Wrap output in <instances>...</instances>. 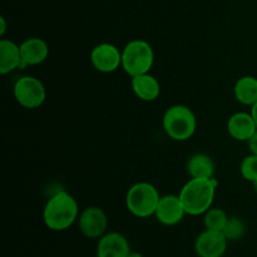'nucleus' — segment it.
<instances>
[{"label":"nucleus","mask_w":257,"mask_h":257,"mask_svg":"<svg viewBox=\"0 0 257 257\" xmlns=\"http://www.w3.org/2000/svg\"><path fill=\"white\" fill-rule=\"evenodd\" d=\"M79 218L75 198L65 191H59L48 200L43 210V221L49 230L65 231Z\"/></svg>","instance_id":"obj_1"},{"label":"nucleus","mask_w":257,"mask_h":257,"mask_svg":"<svg viewBox=\"0 0 257 257\" xmlns=\"http://www.w3.org/2000/svg\"><path fill=\"white\" fill-rule=\"evenodd\" d=\"M216 185L213 178H191L178 195L186 213L191 216L205 215L215 200Z\"/></svg>","instance_id":"obj_2"},{"label":"nucleus","mask_w":257,"mask_h":257,"mask_svg":"<svg viewBox=\"0 0 257 257\" xmlns=\"http://www.w3.org/2000/svg\"><path fill=\"white\" fill-rule=\"evenodd\" d=\"M162 124L166 135L171 140L183 142L195 135L197 120L191 108L183 104H175L165 112Z\"/></svg>","instance_id":"obj_3"},{"label":"nucleus","mask_w":257,"mask_h":257,"mask_svg":"<svg viewBox=\"0 0 257 257\" xmlns=\"http://www.w3.org/2000/svg\"><path fill=\"white\" fill-rule=\"evenodd\" d=\"M155 63V53L146 40L135 39L122 50V68L131 78L150 73Z\"/></svg>","instance_id":"obj_4"},{"label":"nucleus","mask_w":257,"mask_h":257,"mask_svg":"<svg viewBox=\"0 0 257 257\" xmlns=\"http://www.w3.org/2000/svg\"><path fill=\"white\" fill-rule=\"evenodd\" d=\"M161 196L157 188L148 182H138L128 190L125 206L133 216L148 218L155 216Z\"/></svg>","instance_id":"obj_5"},{"label":"nucleus","mask_w":257,"mask_h":257,"mask_svg":"<svg viewBox=\"0 0 257 257\" xmlns=\"http://www.w3.org/2000/svg\"><path fill=\"white\" fill-rule=\"evenodd\" d=\"M15 100L27 109H35L43 105L47 98V90L44 84L38 78L32 75H24L19 78L14 84Z\"/></svg>","instance_id":"obj_6"},{"label":"nucleus","mask_w":257,"mask_h":257,"mask_svg":"<svg viewBox=\"0 0 257 257\" xmlns=\"http://www.w3.org/2000/svg\"><path fill=\"white\" fill-rule=\"evenodd\" d=\"M78 226L83 236L99 240L104 233H107L108 217L100 207L89 206L80 212Z\"/></svg>","instance_id":"obj_7"},{"label":"nucleus","mask_w":257,"mask_h":257,"mask_svg":"<svg viewBox=\"0 0 257 257\" xmlns=\"http://www.w3.org/2000/svg\"><path fill=\"white\" fill-rule=\"evenodd\" d=\"M90 62L100 73H113L122 67V52L110 43H100L90 52Z\"/></svg>","instance_id":"obj_8"},{"label":"nucleus","mask_w":257,"mask_h":257,"mask_svg":"<svg viewBox=\"0 0 257 257\" xmlns=\"http://www.w3.org/2000/svg\"><path fill=\"white\" fill-rule=\"evenodd\" d=\"M227 242L223 232L205 230L196 238L195 251L198 257H222L227 250Z\"/></svg>","instance_id":"obj_9"},{"label":"nucleus","mask_w":257,"mask_h":257,"mask_svg":"<svg viewBox=\"0 0 257 257\" xmlns=\"http://www.w3.org/2000/svg\"><path fill=\"white\" fill-rule=\"evenodd\" d=\"M187 215L180 200V196L166 195L162 196L156 210V218L165 226H175L183 220Z\"/></svg>","instance_id":"obj_10"},{"label":"nucleus","mask_w":257,"mask_h":257,"mask_svg":"<svg viewBox=\"0 0 257 257\" xmlns=\"http://www.w3.org/2000/svg\"><path fill=\"white\" fill-rule=\"evenodd\" d=\"M131 245L124 235L107 232L98 240L97 257H130Z\"/></svg>","instance_id":"obj_11"},{"label":"nucleus","mask_w":257,"mask_h":257,"mask_svg":"<svg viewBox=\"0 0 257 257\" xmlns=\"http://www.w3.org/2000/svg\"><path fill=\"white\" fill-rule=\"evenodd\" d=\"M257 131V125L251 113L237 112L227 122V132L233 140L247 142Z\"/></svg>","instance_id":"obj_12"},{"label":"nucleus","mask_w":257,"mask_h":257,"mask_svg":"<svg viewBox=\"0 0 257 257\" xmlns=\"http://www.w3.org/2000/svg\"><path fill=\"white\" fill-rule=\"evenodd\" d=\"M22 68L27 65H38L47 59L49 54L48 44L40 38H28L20 44Z\"/></svg>","instance_id":"obj_13"},{"label":"nucleus","mask_w":257,"mask_h":257,"mask_svg":"<svg viewBox=\"0 0 257 257\" xmlns=\"http://www.w3.org/2000/svg\"><path fill=\"white\" fill-rule=\"evenodd\" d=\"M131 85H132L133 93L141 100H145V102H153L161 94L160 82L150 73L132 77Z\"/></svg>","instance_id":"obj_14"},{"label":"nucleus","mask_w":257,"mask_h":257,"mask_svg":"<svg viewBox=\"0 0 257 257\" xmlns=\"http://www.w3.org/2000/svg\"><path fill=\"white\" fill-rule=\"evenodd\" d=\"M22 68L20 45L9 39L0 40V73L3 75Z\"/></svg>","instance_id":"obj_15"},{"label":"nucleus","mask_w":257,"mask_h":257,"mask_svg":"<svg viewBox=\"0 0 257 257\" xmlns=\"http://www.w3.org/2000/svg\"><path fill=\"white\" fill-rule=\"evenodd\" d=\"M233 93L238 103L252 107L257 102V78L251 75L241 77L236 82Z\"/></svg>","instance_id":"obj_16"},{"label":"nucleus","mask_w":257,"mask_h":257,"mask_svg":"<svg viewBox=\"0 0 257 257\" xmlns=\"http://www.w3.org/2000/svg\"><path fill=\"white\" fill-rule=\"evenodd\" d=\"M187 171L191 178H206L211 180L215 173V165L210 156L197 153L192 156L187 163Z\"/></svg>","instance_id":"obj_17"},{"label":"nucleus","mask_w":257,"mask_h":257,"mask_svg":"<svg viewBox=\"0 0 257 257\" xmlns=\"http://www.w3.org/2000/svg\"><path fill=\"white\" fill-rule=\"evenodd\" d=\"M228 221V216L226 215L222 208H212L211 207L207 212L205 213V228L206 230L220 231L222 232L226 223Z\"/></svg>","instance_id":"obj_18"},{"label":"nucleus","mask_w":257,"mask_h":257,"mask_svg":"<svg viewBox=\"0 0 257 257\" xmlns=\"http://www.w3.org/2000/svg\"><path fill=\"white\" fill-rule=\"evenodd\" d=\"M245 223L240 218L228 217V221L222 232L228 241H237L245 235Z\"/></svg>","instance_id":"obj_19"},{"label":"nucleus","mask_w":257,"mask_h":257,"mask_svg":"<svg viewBox=\"0 0 257 257\" xmlns=\"http://www.w3.org/2000/svg\"><path fill=\"white\" fill-rule=\"evenodd\" d=\"M241 176L246 181L252 183L253 181L257 180V156L251 153L250 156L245 157L241 162L240 166Z\"/></svg>","instance_id":"obj_20"},{"label":"nucleus","mask_w":257,"mask_h":257,"mask_svg":"<svg viewBox=\"0 0 257 257\" xmlns=\"http://www.w3.org/2000/svg\"><path fill=\"white\" fill-rule=\"evenodd\" d=\"M247 145L248 148H250V152L252 153V155L257 156V131L255 132V135L247 141Z\"/></svg>","instance_id":"obj_21"},{"label":"nucleus","mask_w":257,"mask_h":257,"mask_svg":"<svg viewBox=\"0 0 257 257\" xmlns=\"http://www.w3.org/2000/svg\"><path fill=\"white\" fill-rule=\"evenodd\" d=\"M0 24H2V28H0V35H2V37H4L5 30H7V23H5L4 17L0 18Z\"/></svg>","instance_id":"obj_22"},{"label":"nucleus","mask_w":257,"mask_h":257,"mask_svg":"<svg viewBox=\"0 0 257 257\" xmlns=\"http://www.w3.org/2000/svg\"><path fill=\"white\" fill-rule=\"evenodd\" d=\"M251 114H252L253 119H255L256 125H257V102L251 107Z\"/></svg>","instance_id":"obj_23"},{"label":"nucleus","mask_w":257,"mask_h":257,"mask_svg":"<svg viewBox=\"0 0 257 257\" xmlns=\"http://www.w3.org/2000/svg\"><path fill=\"white\" fill-rule=\"evenodd\" d=\"M130 257H143L142 255H141V253L140 252H133V251H132V252H131V255H130Z\"/></svg>","instance_id":"obj_24"},{"label":"nucleus","mask_w":257,"mask_h":257,"mask_svg":"<svg viewBox=\"0 0 257 257\" xmlns=\"http://www.w3.org/2000/svg\"><path fill=\"white\" fill-rule=\"evenodd\" d=\"M252 188H253V191H255V193L257 195V180L253 181V182H252Z\"/></svg>","instance_id":"obj_25"}]
</instances>
